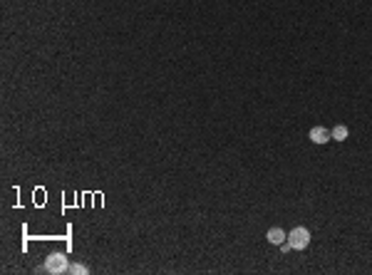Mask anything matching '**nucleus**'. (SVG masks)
<instances>
[{"label":"nucleus","instance_id":"1","mask_svg":"<svg viewBox=\"0 0 372 275\" xmlns=\"http://www.w3.org/2000/svg\"><path fill=\"white\" fill-rule=\"evenodd\" d=\"M45 273H52V275H60V273H67L70 270V260L65 253H50L45 258Z\"/></svg>","mask_w":372,"mask_h":275},{"label":"nucleus","instance_id":"2","mask_svg":"<svg viewBox=\"0 0 372 275\" xmlns=\"http://www.w3.org/2000/svg\"><path fill=\"white\" fill-rule=\"evenodd\" d=\"M288 243H290V248H293V251H305V248L310 245V231H308V228H303V226H298V228L290 231Z\"/></svg>","mask_w":372,"mask_h":275},{"label":"nucleus","instance_id":"3","mask_svg":"<svg viewBox=\"0 0 372 275\" xmlns=\"http://www.w3.org/2000/svg\"><path fill=\"white\" fill-rule=\"evenodd\" d=\"M308 136H310V142H313V144H328V142L333 139V131H330V129H325V127H313Z\"/></svg>","mask_w":372,"mask_h":275},{"label":"nucleus","instance_id":"4","mask_svg":"<svg viewBox=\"0 0 372 275\" xmlns=\"http://www.w3.org/2000/svg\"><path fill=\"white\" fill-rule=\"evenodd\" d=\"M265 238H268V243H273V245H280V243H285V233H283V228H271L268 233H265Z\"/></svg>","mask_w":372,"mask_h":275},{"label":"nucleus","instance_id":"5","mask_svg":"<svg viewBox=\"0 0 372 275\" xmlns=\"http://www.w3.org/2000/svg\"><path fill=\"white\" fill-rule=\"evenodd\" d=\"M348 134H350V131H348L345 124H337V127H333V139H335V142H345V139H348Z\"/></svg>","mask_w":372,"mask_h":275},{"label":"nucleus","instance_id":"6","mask_svg":"<svg viewBox=\"0 0 372 275\" xmlns=\"http://www.w3.org/2000/svg\"><path fill=\"white\" fill-rule=\"evenodd\" d=\"M67 273H72V275H87L90 273V268L87 265H82V263H70V270Z\"/></svg>","mask_w":372,"mask_h":275}]
</instances>
